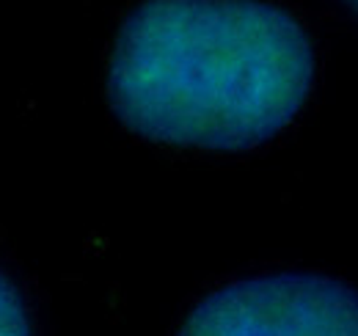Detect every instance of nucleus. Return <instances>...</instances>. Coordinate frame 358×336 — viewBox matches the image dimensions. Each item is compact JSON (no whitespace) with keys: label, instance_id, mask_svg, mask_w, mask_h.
Returning <instances> with one entry per match:
<instances>
[{"label":"nucleus","instance_id":"nucleus-1","mask_svg":"<svg viewBox=\"0 0 358 336\" xmlns=\"http://www.w3.org/2000/svg\"><path fill=\"white\" fill-rule=\"evenodd\" d=\"M314 78L303 28L259 0H149L110 58V102L135 132L245 149L292 122Z\"/></svg>","mask_w":358,"mask_h":336},{"label":"nucleus","instance_id":"nucleus-2","mask_svg":"<svg viewBox=\"0 0 358 336\" xmlns=\"http://www.w3.org/2000/svg\"><path fill=\"white\" fill-rule=\"evenodd\" d=\"M179 336H358V293L309 273L245 279L199 303Z\"/></svg>","mask_w":358,"mask_h":336},{"label":"nucleus","instance_id":"nucleus-3","mask_svg":"<svg viewBox=\"0 0 358 336\" xmlns=\"http://www.w3.org/2000/svg\"><path fill=\"white\" fill-rule=\"evenodd\" d=\"M0 336H31L25 306L17 290L0 276Z\"/></svg>","mask_w":358,"mask_h":336}]
</instances>
